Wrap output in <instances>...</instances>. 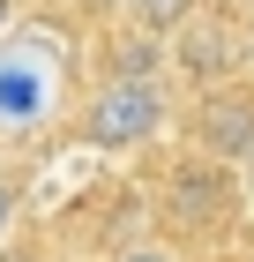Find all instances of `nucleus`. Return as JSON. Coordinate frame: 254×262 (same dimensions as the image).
Instances as JSON below:
<instances>
[{"mask_svg":"<svg viewBox=\"0 0 254 262\" xmlns=\"http://www.w3.org/2000/svg\"><path fill=\"white\" fill-rule=\"evenodd\" d=\"M165 113H172L165 75L150 68V53H135L127 68H112V75L90 90V105H82V142H90V150H142V142L165 127Z\"/></svg>","mask_w":254,"mask_h":262,"instance_id":"f257e3e1","label":"nucleus"},{"mask_svg":"<svg viewBox=\"0 0 254 262\" xmlns=\"http://www.w3.org/2000/svg\"><path fill=\"white\" fill-rule=\"evenodd\" d=\"M195 150L202 158H224V165H247L254 158V90H202L195 105Z\"/></svg>","mask_w":254,"mask_h":262,"instance_id":"f03ea898","label":"nucleus"},{"mask_svg":"<svg viewBox=\"0 0 254 262\" xmlns=\"http://www.w3.org/2000/svg\"><path fill=\"white\" fill-rule=\"evenodd\" d=\"M172 45H179V75H195L202 90H210L217 75H239V60H247V38H239V23H210V15H195Z\"/></svg>","mask_w":254,"mask_h":262,"instance_id":"7ed1b4c3","label":"nucleus"},{"mask_svg":"<svg viewBox=\"0 0 254 262\" xmlns=\"http://www.w3.org/2000/svg\"><path fill=\"white\" fill-rule=\"evenodd\" d=\"M45 45H53V38H38V53H45ZM38 53H0V120H8V127H30L45 113V98H53Z\"/></svg>","mask_w":254,"mask_h":262,"instance_id":"20e7f679","label":"nucleus"},{"mask_svg":"<svg viewBox=\"0 0 254 262\" xmlns=\"http://www.w3.org/2000/svg\"><path fill=\"white\" fill-rule=\"evenodd\" d=\"M127 15H135L142 38H179V30L202 15V0H127Z\"/></svg>","mask_w":254,"mask_h":262,"instance_id":"39448f33","label":"nucleus"},{"mask_svg":"<svg viewBox=\"0 0 254 262\" xmlns=\"http://www.w3.org/2000/svg\"><path fill=\"white\" fill-rule=\"evenodd\" d=\"M112 262H179V255H172L165 240H135V247H120Z\"/></svg>","mask_w":254,"mask_h":262,"instance_id":"423d86ee","label":"nucleus"},{"mask_svg":"<svg viewBox=\"0 0 254 262\" xmlns=\"http://www.w3.org/2000/svg\"><path fill=\"white\" fill-rule=\"evenodd\" d=\"M8 232H15V187L0 180V247H8Z\"/></svg>","mask_w":254,"mask_h":262,"instance_id":"0eeeda50","label":"nucleus"},{"mask_svg":"<svg viewBox=\"0 0 254 262\" xmlns=\"http://www.w3.org/2000/svg\"><path fill=\"white\" fill-rule=\"evenodd\" d=\"M8 30H15V0H0V38H8Z\"/></svg>","mask_w":254,"mask_h":262,"instance_id":"6e6552de","label":"nucleus"},{"mask_svg":"<svg viewBox=\"0 0 254 262\" xmlns=\"http://www.w3.org/2000/svg\"><path fill=\"white\" fill-rule=\"evenodd\" d=\"M239 172H247V195H254V158H247V165H239Z\"/></svg>","mask_w":254,"mask_h":262,"instance_id":"1a4fd4ad","label":"nucleus"}]
</instances>
